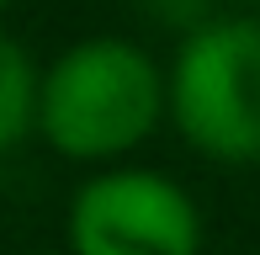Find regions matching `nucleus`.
I'll use <instances>...</instances> for the list:
<instances>
[{"label":"nucleus","instance_id":"nucleus-1","mask_svg":"<svg viewBox=\"0 0 260 255\" xmlns=\"http://www.w3.org/2000/svg\"><path fill=\"white\" fill-rule=\"evenodd\" d=\"M165 112V75L127 38H85L38 80V128L69 160H106L149 138Z\"/></svg>","mask_w":260,"mask_h":255},{"label":"nucleus","instance_id":"nucleus-2","mask_svg":"<svg viewBox=\"0 0 260 255\" xmlns=\"http://www.w3.org/2000/svg\"><path fill=\"white\" fill-rule=\"evenodd\" d=\"M170 117L202 154L229 165L260 160V21L223 16L186 32L170 64Z\"/></svg>","mask_w":260,"mask_h":255},{"label":"nucleus","instance_id":"nucleus-3","mask_svg":"<svg viewBox=\"0 0 260 255\" xmlns=\"http://www.w3.org/2000/svg\"><path fill=\"white\" fill-rule=\"evenodd\" d=\"M202 213L159 170H106L69 197L75 255H197Z\"/></svg>","mask_w":260,"mask_h":255},{"label":"nucleus","instance_id":"nucleus-4","mask_svg":"<svg viewBox=\"0 0 260 255\" xmlns=\"http://www.w3.org/2000/svg\"><path fill=\"white\" fill-rule=\"evenodd\" d=\"M38 128V69L11 32H0V149Z\"/></svg>","mask_w":260,"mask_h":255},{"label":"nucleus","instance_id":"nucleus-5","mask_svg":"<svg viewBox=\"0 0 260 255\" xmlns=\"http://www.w3.org/2000/svg\"><path fill=\"white\" fill-rule=\"evenodd\" d=\"M0 6H11V0H0Z\"/></svg>","mask_w":260,"mask_h":255}]
</instances>
